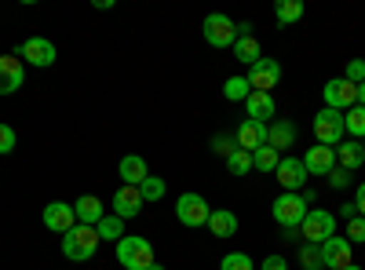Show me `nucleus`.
Instances as JSON below:
<instances>
[{"instance_id": "nucleus-9", "label": "nucleus", "mask_w": 365, "mask_h": 270, "mask_svg": "<svg viewBox=\"0 0 365 270\" xmlns=\"http://www.w3.org/2000/svg\"><path fill=\"white\" fill-rule=\"evenodd\" d=\"M19 58L29 63V66H37V70H48V66H55L58 51H55V44L48 37H29V41L19 44Z\"/></svg>"}, {"instance_id": "nucleus-23", "label": "nucleus", "mask_w": 365, "mask_h": 270, "mask_svg": "<svg viewBox=\"0 0 365 270\" xmlns=\"http://www.w3.org/2000/svg\"><path fill=\"white\" fill-rule=\"evenodd\" d=\"M208 230H212V237H234L237 234V216L230 212V208H216V212L208 216Z\"/></svg>"}, {"instance_id": "nucleus-21", "label": "nucleus", "mask_w": 365, "mask_h": 270, "mask_svg": "<svg viewBox=\"0 0 365 270\" xmlns=\"http://www.w3.org/2000/svg\"><path fill=\"white\" fill-rule=\"evenodd\" d=\"M267 146H274L278 154L289 150V146H296V128L289 121H270L267 125Z\"/></svg>"}, {"instance_id": "nucleus-17", "label": "nucleus", "mask_w": 365, "mask_h": 270, "mask_svg": "<svg viewBox=\"0 0 365 270\" xmlns=\"http://www.w3.org/2000/svg\"><path fill=\"white\" fill-rule=\"evenodd\" d=\"M234 142H237V150H249V154H256V150L267 146V125H259V121H245V125L234 132Z\"/></svg>"}, {"instance_id": "nucleus-11", "label": "nucleus", "mask_w": 365, "mask_h": 270, "mask_svg": "<svg viewBox=\"0 0 365 270\" xmlns=\"http://www.w3.org/2000/svg\"><path fill=\"white\" fill-rule=\"evenodd\" d=\"M26 81V63L19 55H0V95H15Z\"/></svg>"}, {"instance_id": "nucleus-5", "label": "nucleus", "mask_w": 365, "mask_h": 270, "mask_svg": "<svg viewBox=\"0 0 365 270\" xmlns=\"http://www.w3.org/2000/svg\"><path fill=\"white\" fill-rule=\"evenodd\" d=\"M201 37L212 44V48H234L237 41V22L223 11H212L205 22H201Z\"/></svg>"}, {"instance_id": "nucleus-32", "label": "nucleus", "mask_w": 365, "mask_h": 270, "mask_svg": "<svg viewBox=\"0 0 365 270\" xmlns=\"http://www.w3.org/2000/svg\"><path fill=\"white\" fill-rule=\"evenodd\" d=\"M227 168H230V175H249L252 172V154L249 150H234V154L227 157Z\"/></svg>"}, {"instance_id": "nucleus-44", "label": "nucleus", "mask_w": 365, "mask_h": 270, "mask_svg": "<svg viewBox=\"0 0 365 270\" xmlns=\"http://www.w3.org/2000/svg\"><path fill=\"white\" fill-rule=\"evenodd\" d=\"M150 270H165V266H161V263H154V266H150Z\"/></svg>"}, {"instance_id": "nucleus-18", "label": "nucleus", "mask_w": 365, "mask_h": 270, "mask_svg": "<svg viewBox=\"0 0 365 270\" xmlns=\"http://www.w3.org/2000/svg\"><path fill=\"white\" fill-rule=\"evenodd\" d=\"M73 212H77V223H84V227H99V219L106 216V208H103V201H99L96 194H84V197L73 201Z\"/></svg>"}, {"instance_id": "nucleus-41", "label": "nucleus", "mask_w": 365, "mask_h": 270, "mask_svg": "<svg viewBox=\"0 0 365 270\" xmlns=\"http://www.w3.org/2000/svg\"><path fill=\"white\" fill-rule=\"evenodd\" d=\"M340 216H344V219L351 223V219L358 216V204H344V208H340Z\"/></svg>"}, {"instance_id": "nucleus-31", "label": "nucleus", "mask_w": 365, "mask_h": 270, "mask_svg": "<svg viewBox=\"0 0 365 270\" xmlns=\"http://www.w3.org/2000/svg\"><path fill=\"white\" fill-rule=\"evenodd\" d=\"M223 95H227L230 103H245V99L252 95V88H249L245 77H230V81L223 84Z\"/></svg>"}, {"instance_id": "nucleus-22", "label": "nucleus", "mask_w": 365, "mask_h": 270, "mask_svg": "<svg viewBox=\"0 0 365 270\" xmlns=\"http://www.w3.org/2000/svg\"><path fill=\"white\" fill-rule=\"evenodd\" d=\"M336 165H340V168H347V172L361 168V165H365V146H361L358 139L340 142V146H336Z\"/></svg>"}, {"instance_id": "nucleus-43", "label": "nucleus", "mask_w": 365, "mask_h": 270, "mask_svg": "<svg viewBox=\"0 0 365 270\" xmlns=\"http://www.w3.org/2000/svg\"><path fill=\"white\" fill-rule=\"evenodd\" d=\"M344 270H361V266H358V263H351V266H344Z\"/></svg>"}, {"instance_id": "nucleus-15", "label": "nucleus", "mask_w": 365, "mask_h": 270, "mask_svg": "<svg viewBox=\"0 0 365 270\" xmlns=\"http://www.w3.org/2000/svg\"><path fill=\"white\" fill-rule=\"evenodd\" d=\"M110 204H113V216H117V219H135V216L143 212V204H146V201H143L139 187H120V190L113 194Z\"/></svg>"}, {"instance_id": "nucleus-29", "label": "nucleus", "mask_w": 365, "mask_h": 270, "mask_svg": "<svg viewBox=\"0 0 365 270\" xmlns=\"http://www.w3.org/2000/svg\"><path fill=\"white\" fill-rule=\"evenodd\" d=\"M165 190H168V187H165V179H161V175H146L143 183H139V194H143L146 204H150V201H161Z\"/></svg>"}, {"instance_id": "nucleus-1", "label": "nucleus", "mask_w": 365, "mask_h": 270, "mask_svg": "<svg viewBox=\"0 0 365 270\" xmlns=\"http://www.w3.org/2000/svg\"><path fill=\"white\" fill-rule=\"evenodd\" d=\"M113 249H117V263L125 270H150L154 266V245L139 234H125Z\"/></svg>"}, {"instance_id": "nucleus-34", "label": "nucleus", "mask_w": 365, "mask_h": 270, "mask_svg": "<svg viewBox=\"0 0 365 270\" xmlns=\"http://www.w3.org/2000/svg\"><path fill=\"white\" fill-rule=\"evenodd\" d=\"M234 150H237V142H234V135H216V139H212V154H220L223 161L234 154Z\"/></svg>"}, {"instance_id": "nucleus-2", "label": "nucleus", "mask_w": 365, "mask_h": 270, "mask_svg": "<svg viewBox=\"0 0 365 270\" xmlns=\"http://www.w3.org/2000/svg\"><path fill=\"white\" fill-rule=\"evenodd\" d=\"M270 216H274V223L285 230L289 242H296V230H299L303 216H307V201H303V194H282L278 201H274Z\"/></svg>"}, {"instance_id": "nucleus-33", "label": "nucleus", "mask_w": 365, "mask_h": 270, "mask_svg": "<svg viewBox=\"0 0 365 270\" xmlns=\"http://www.w3.org/2000/svg\"><path fill=\"white\" fill-rule=\"evenodd\" d=\"M220 270H256V263L245 252H227L223 263H220Z\"/></svg>"}, {"instance_id": "nucleus-8", "label": "nucleus", "mask_w": 365, "mask_h": 270, "mask_svg": "<svg viewBox=\"0 0 365 270\" xmlns=\"http://www.w3.org/2000/svg\"><path fill=\"white\" fill-rule=\"evenodd\" d=\"M322 99H325L329 110L347 113L351 106H358V84H351V81H344V77H332V81L322 88Z\"/></svg>"}, {"instance_id": "nucleus-35", "label": "nucleus", "mask_w": 365, "mask_h": 270, "mask_svg": "<svg viewBox=\"0 0 365 270\" xmlns=\"http://www.w3.org/2000/svg\"><path fill=\"white\" fill-rule=\"evenodd\" d=\"M344 237H347V242H351V245H354V242L361 245V242H365V216H354V219L347 223V230H344Z\"/></svg>"}, {"instance_id": "nucleus-3", "label": "nucleus", "mask_w": 365, "mask_h": 270, "mask_svg": "<svg viewBox=\"0 0 365 270\" xmlns=\"http://www.w3.org/2000/svg\"><path fill=\"white\" fill-rule=\"evenodd\" d=\"M96 249H99V234H96V227L77 223L70 234H63V256L73 259V263L91 259V256H96Z\"/></svg>"}, {"instance_id": "nucleus-28", "label": "nucleus", "mask_w": 365, "mask_h": 270, "mask_svg": "<svg viewBox=\"0 0 365 270\" xmlns=\"http://www.w3.org/2000/svg\"><path fill=\"white\" fill-rule=\"evenodd\" d=\"M344 128H347V135H354L358 142L365 139V106H351V110L344 113Z\"/></svg>"}, {"instance_id": "nucleus-36", "label": "nucleus", "mask_w": 365, "mask_h": 270, "mask_svg": "<svg viewBox=\"0 0 365 270\" xmlns=\"http://www.w3.org/2000/svg\"><path fill=\"white\" fill-rule=\"evenodd\" d=\"M15 142H19L15 128H11V125H4V121H0V157H4V154H11V150H15Z\"/></svg>"}, {"instance_id": "nucleus-26", "label": "nucleus", "mask_w": 365, "mask_h": 270, "mask_svg": "<svg viewBox=\"0 0 365 270\" xmlns=\"http://www.w3.org/2000/svg\"><path fill=\"white\" fill-rule=\"evenodd\" d=\"M96 234H99V242H120V237H125V219H117L113 212L110 216H103L99 219V227H96Z\"/></svg>"}, {"instance_id": "nucleus-40", "label": "nucleus", "mask_w": 365, "mask_h": 270, "mask_svg": "<svg viewBox=\"0 0 365 270\" xmlns=\"http://www.w3.org/2000/svg\"><path fill=\"white\" fill-rule=\"evenodd\" d=\"M354 204H358V216H365V183H358V201Z\"/></svg>"}, {"instance_id": "nucleus-39", "label": "nucleus", "mask_w": 365, "mask_h": 270, "mask_svg": "<svg viewBox=\"0 0 365 270\" xmlns=\"http://www.w3.org/2000/svg\"><path fill=\"white\" fill-rule=\"evenodd\" d=\"M259 270H289V259H285V256H267V259L259 263Z\"/></svg>"}, {"instance_id": "nucleus-30", "label": "nucleus", "mask_w": 365, "mask_h": 270, "mask_svg": "<svg viewBox=\"0 0 365 270\" xmlns=\"http://www.w3.org/2000/svg\"><path fill=\"white\" fill-rule=\"evenodd\" d=\"M299 266H303V270H325V259H322V245H311V242H303V249H299Z\"/></svg>"}, {"instance_id": "nucleus-14", "label": "nucleus", "mask_w": 365, "mask_h": 270, "mask_svg": "<svg viewBox=\"0 0 365 270\" xmlns=\"http://www.w3.org/2000/svg\"><path fill=\"white\" fill-rule=\"evenodd\" d=\"M278 183L285 187V194H299L303 187H307V168H303V161L299 157H282V165H278Z\"/></svg>"}, {"instance_id": "nucleus-6", "label": "nucleus", "mask_w": 365, "mask_h": 270, "mask_svg": "<svg viewBox=\"0 0 365 270\" xmlns=\"http://www.w3.org/2000/svg\"><path fill=\"white\" fill-rule=\"evenodd\" d=\"M344 135H347V128H344V113L340 110H318L314 113V139H318V146H332L336 150L340 142H344Z\"/></svg>"}, {"instance_id": "nucleus-19", "label": "nucleus", "mask_w": 365, "mask_h": 270, "mask_svg": "<svg viewBox=\"0 0 365 270\" xmlns=\"http://www.w3.org/2000/svg\"><path fill=\"white\" fill-rule=\"evenodd\" d=\"M274 95L270 92H252L249 99H245V113H249V121H259V125H267L270 117H274Z\"/></svg>"}, {"instance_id": "nucleus-25", "label": "nucleus", "mask_w": 365, "mask_h": 270, "mask_svg": "<svg viewBox=\"0 0 365 270\" xmlns=\"http://www.w3.org/2000/svg\"><path fill=\"white\" fill-rule=\"evenodd\" d=\"M303 0H278V4H274V19H278L282 26H292V22H299L303 19Z\"/></svg>"}, {"instance_id": "nucleus-38", "label": "nucleus", "mask_w": 365, "mask_h": 270, "mask_svg": "<svg viewBox=\"0 0 365 270\" xmlns=\"http://www.w3.org/2000/svg\"><path fill=\"white\" fill-rule=\"evenodd\" d=\"M344 81H351V84H361V81H365V58H351Z\"/></svg>"}, {"instance_id": "nucleus-16", "label": "nucleus", "mask_w": 365, "mask_h": 270, "mask_svg": "<svg viewBox=\"0 0 365 270\" xmlns=\"http://www.w3.org/2000/svg\"><path fill=\"white\" fill-rule=\"evenodd\" d=\"M299 161H303V168H307V175H329L332 168H336V150L332 146H311Z\"/></svg>"}, {"instance_id": "nucleus-42", "label": "nucleus", "mask_w": 365, "mask_h": 270, "mask_svg": "<svg viewBox=\"0 0 365 270\" xmlns=\"http://www.w3.org/2000/svg\"><path fill=\"white\" fill-rule=\"evenodd\" d=\"M358 106H365V81L358 84Z\"/></svg>"}, {"instance_id": "nucleus-12", "label": "nucleus", "mask_w": 365, "mask_h": 270, "mask_svg": "<svg viewBox=\"0 0 365 270\" xmlns=\"http://www.w3.org/2000/svg\"><path fill=\"white\" fill-rule=\"evenodd\" d=\"M351 249H354V245L347 242L344 234H332L329 242L322 245V259H325V266H329V270H344V266H351V263H354Z\"/></svg>"}, {"instance_id": "nucleus-13", "label": "nucleus", "mask_w": 365, "mask_h": 270, "mask_svg": "<svg viewBox=\"0 0 365 270\" xmlns=\"http://www.w3.org/2000/svg\"><path fill=\"white\" fill-rule=\"evenodd\" d=\"M44 227L55 230V234H70V230L77 227L73 204H66V201H51V204H44Z\"/></svg>"}, {"instance_id": "nucleus-27", "label": "nucleus", "mask_w": 365, "mask_h": 270, "mask_svg": "<svg viewBox=\"0 0 365 270\" xmlns=\"http://www.w3.org/2000/svg\"><path fill=\"white\" fill-rule=\"evenodd\" d=\"M278 165H282V154H278V150H274V146H263V150H256V154H252V168L256 172H278Z\"/></svg>"}, {"instance_id": "nucleus-20", "label": "nucleus", "mask_w": 365, "mask_h": 270, "mask_svg": "<svg viewBox=\"0 0 365 270\" xmlns=\"http://www.w3.org/2000/svg\"><path fill=\"white\" fill-rule=\"evenodd\" d=\"M117 172H120V179H125V187H139L143 179L150 175V168H146V161H143L139 154H128V157H120Z\"/></svg>"}, {"instance_id": "nucleus-37", "label": "nucleus", "mask_w": 365, "mask_h": 270, "mask_svg": "<svg viewBox=\"0 0 365 270\" xmlns=\"http://www.w3.org/2000/svg\"><path fill=\"white\" fill-rule=\"evenodd\" d=\"M325 179H329V187H332V190H347V187H351V172H347V168H340V165L332 168Z\"/></svg>"}, {"instance_id": "nucleus-4", "label": "nucleus", "mask_w": 365, "mask_h": 270, "mask_svg": "<svg viewBox=\"0 0 365 270\" xmlns=\"http://www.w3.org/2000/svg\"><path fill=\"white\" fill-rule=\"evenodd\" d=\"M299 234H303V242H311V245H325L329 237L336 234V216H332L329 208H307V216L299 223Z\"/></svg>"}, {"instance_id": "nucleus-10", "label": "nucleus", "mask_w": 365, "mask_h": 270, "mask_svg": "<svg viewBox=\"0 0 365 270\" xmlns=\"http://www.w3.org/2000/svg\"><path fill=\"white\" fill-rule=\"evenodd\" d=\"M245 81H249L252 92H270V88H278V81H282V63L278 58H259V63L249 66Z\"/></svg>"}, {"instance_id": "nucleus-7", "label": "nucleus", "mask_w": 365, "mask_h": 270, "mask_svg": "<svg viewBox=\"0 0 365 270\" xmlns=\"http://www.w3.org/2000/svg\"><path fill=\"white\" fill-rule=\"evenodd\" d=\"M208 216H212V208H208V201L201 197V194H179V201H175V219L182 223V227H190V230H197V227H208Z\"/></svg>"}, {"instance_id": "nucleus-24", "label": "nucleus", "mask_w": 365, "mask_h": 270, "mask_svg": "<svg viewBox=\"0 0 365 270\" xmlns=\"http://www.w3.org/2000/svg\"><path fill=\"white\" fill-rule=\"evenodd\" d=\"M234 55H237L245 66H252V63H259V58H263V48H259V41L249 33V37H237V41H234Z\"/></svg>"}]
</instances>
